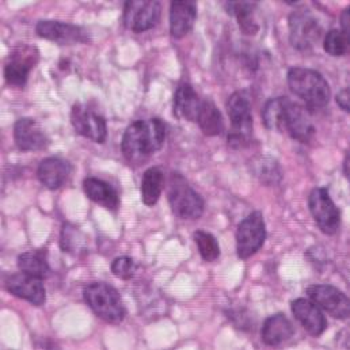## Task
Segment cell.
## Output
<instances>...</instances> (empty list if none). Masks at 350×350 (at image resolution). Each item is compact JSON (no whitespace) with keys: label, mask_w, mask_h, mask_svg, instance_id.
Wrapping results in <instances>:
<instances>
[{"label":"cell","mask_w":350,"mask_h":350,"mask_svg":"<svg viewBox=\"0 0 350 350\" xmlns=\"http://www.w3.org/2000/svg\"><path fill=\"white\" fill-rule=\"evenodd\" d=\"M167 128L161 118L137 120L132 122L121 142L124 158L131 165H143L158 152L166 140Z\"/></svg>","instance_id":"1"},{"label":"cell","mask_w":350,"mask_h":350,"mask_svg":"<svg viewBox=\"0 0 350 350\" xmlns=\"http://www.w3.org/2000/svg\"><path fill=\"white\" fill-rule=\"evenodd\" d=\"M291 91L304 100L306 107L312 113L326 107L332 98V90L327 81L315 70L293 67L286 75Z\"/></svg>","instance_id":"2"},{"label":"cell","mask_w":350,"mask_h":350,"mask_svg":"<svg viewBox=\"0 0 350 350\" xmlns=\"http://www.w3.org/2000/svg\"><path fill=\"white\" fill-rule=\"evenodd\" d=\"M83 297L91 311L107 323L120 325L126 317L121 295L106 282L88 284L83 289Z\"/></svg>","instance_id":"3"},{"label":"cell","mask_w":350,"mask_h":350,"mask_svg":"<svg viewBox=\"0 0 350 350\" xmlns=\"http://www.w3.org/2000/svg\"><path fill=\"white\" fill-rule=\"evenodd\" d=\"M227 111L231 120V129L227 136L228 146L234 150L246 148L253 139L252 102L246 92H234L227 100Z\"/></svg>","instance_id":"4"},{"label":"cell","mask_w":350,"mask_h":350,"mask_svg":"<svg viewBox=\"0 0 350 350\" xmlns=\"http://www.w3.org/2000/svg\"><path fill=\"white\" fill-rule=\"evenodd\" d=\"M167 198L173 213L182 220H197L204 213V198L190 186L187 179L179 173L170 175Z\"/></svg>","instance_id":"5"},{"label":"cell","mask_w":350,"mask_h":350,"mask_svg":"<svg viewBox=\"0 0 350 350\" xmlns=\"http://www.w3.org/2000/svg\"><path fill=\"white\" fill-rule=\"evenodd\" d=\"M280 132H286L293 140L300 143H310L317 133V128L312 121V113L306 106H301L286 98Z\"/></svg>","instance_id":"6"},{"label":"cell","mask_w":350,"mask_h":350,"mask_svg":"<svg viewBox=\"0 0 350 350\" xmlns=\"http://www.w3.org/2000/svg\"><path fill=\"white\" fill-rule=\"evenodd\" d=\"M310 212L319 227L326 235H334L341 227V212L330 197L327 187H317L308 197Z\"/></svg>","instance_id":"7"},{"label":"cell","mask_w":350,"mask_h":350,"mask_svg":"<svg viewBox=\"0 0 350 350\" xmlns=\"http://www.w3.org/2000/svg\"><path fill=\"white\" fill-rule=\"evenodd\" d=\"M266 241V224L262 212L254 211L241 221L237 230V254L247 260L261 250Z\"/></svg>","instance_id":"8"},{"label":"cell","mask_w":350,"mask_h":350,"mask_svg":"<svg viewBox=\"0 0 350 350\" xmlns=\"http://www.w3.org/2000/svg\"><path fill=\"white\" fill-rule=\"evenodd\" d=\"M322 37L319 21L308 10H296L289 15V40L297 51L314 48Z\"/></svg>","instance_id":"9"},{"label":"cell","mask_w":350,"mask_h":350,"mask_svg":"<svg viewBox=\"0 0 350 350\" xmlns=\"http://www.w3.org/2000/svg\"><path fill=\"white\" fill-rule=\"evenodd\" d=\"M162 12V4L152 0H128L124 4L122 23L135 33H143L154 29Z\"/></svg>","instance_id":"10"},{"label":"cell","mask_w":350,"mask_h":350,"mask_svg":"<svg viewBox=\"0 0 350 350\" xmlns=\"http://www.w3.org/2000/svg\"><path fill=\"white\" fill-rule=\"evenodd\" d=\"M71 124L78 135L103 144L107 139V125L102 114H99L88 103H75L71 110Z\"/></svg>","instance_id":"11"},{"label":"cell","mask_w":350,"mask_h":350,"mask_svg":"<svg viewBox=\"0 0 350 350\" xmlns=\"http://www.w3.org/2000/svg\"><path fill=\"white\" fill-rule=\"evenodd\" d=\"M310 300L321 310L336 319H348L350 315L349 297L338 288L329 284L311 285L307 288Z\"/></svg>","instance_id":"12"},{"label":"cell","mask_w":350,"mask_h":350,"mask_svg":"<svg viewBox=\"0 0 350 350\" xmlns=\"http://www.w3.org/2000/svg\"><path fill=\"white\" fill-rule=\"evenodd\" d=\"M37 60L38 51L34 46L21 45L15 48L4 66L5 82L12 88H23Z\"/></svg>","instance_id":"13"},{"label":"cell","mask_w":350,"mask_h":350,"mask_svg":"<svg viewBox=\"0 0 350 350\" xmlns=\"http://www.w3.org/2000/svg\"><path fill=\"white\" fill-rule=\"evenodd\" d=\"M36 33L41 38L59 45H77L90 41L88 33L83 27L62 21H40L36 25Z\"/></svg>","instance_id":"14"},{"label":"cell","mask_w":350,"mask_h":350,"mask_svg":"<svg viewBox=\"0 0 350 350\" xmlns=\"http://www.w3.org/2000/svg\"><path fill=\"white\" fill-rule=\"evenodd\" d=\"M4 286L11 295L23 299L33 306L40 307L46 301V291L42 280L22 271L7 275L4 278Z\"/></svg>","instance_id":"15"},{"label":"cell","mask_w":350,"mask_h":350,"mask_svg":"<svg viewBox=\"0 0 350 350\" xmlns=\"http://www.w3.org/2000/svg\"><path fill=\"white\" fill-rule=\"evenodd\" d=\"M14 140L16 147L25 152H34L45 150L49 144V140L41 128V125L30 118H19L14 125Z\"/></svg>","instance_id":"16"},{"label":"cell","mask_w":350,"mask_h":350,"mask_svg":"<svg viewBox=\"0 0 350 350\" xmlns=\"http://www.w3.org/2000/svg\"><path fill=\"white\" fill-rule=\"evenodd\" d=\"M292 314L304 330L314 337L322 336L327 330V319L321 308L307 299H296L291 304Z\"/></svg>","instance_id":"17"},{"label":"cell","mask_w":350,"mask_h":350,"mask_svg":"<svg viewBox=\"0 0 350 350\" xmlns=\"http://www.w3.org/2000/svg\"><path fill=\"white\" fill-rule=\"evenodd\" d=\"M197 19V3L193 0H175L170 5V33L174 38L189 34Z\"/></svg>","instance_id":"18"},{"label":"cell","mask_w":350,"mask_h":350,"mask_svg":"<svg viewBox=\"0 0 350 350\" xmlns=\"http://www.w3.org/2000/svg\"><path fill=\"white\" fill-rule=\"evenodd\" d=\"M71 172L72 167L68 161L59 157H51L40 163L37 169V176L45 187L56 190L67 182Z\"/></svg>","instance_id":"19"},{"label":"cell","mask_w":350,"mask_h":350,"mask_svg":"<svg viewBox=\"0 0 350 350\" xmlns=\"http://www.w3.org/2000/svg\"><path fill=\"white\" fill-rule=\"evenodd\" d=\"M200 107L201 99L191 85L182 83L176 88L173 102V110L176 118L196 122Z\"/></svg>","instance_id":"20"},{"label":"cell","mask_w":350,"mask_h":350,"mask_svg":"<svg viewBox=\"0 0 350 350\" xmlns=\"http://www.w3.org/2000/svg\"><path fill=\"white\" fill-rule=\"evenodd\" d=\"M85 193L95 204L116 212L120 206V196L117 190L103 179L88 176L83 182Z\"/></svg>","instance_id":"21"},{"label":"cell","mask_w":350,"mask_h":350,"mask_svg":"<svg viewBox=\"0 0 350 350\" xmlns=\"http://www.w3.org/2000/svg\"><path fill=\"white\" fill-rule=\"evenodd\" d=\"M293 334L295 327L284 314L271 315L263 322L261 338L267 347H278L292 338Z\"/></svg>","instance_id":"22"},{"label":"cell","mask_w":350,"mask_h":350,"mask_svg":"<svg viewBox=\"0 0 350 350\" xmlns=\"http://www.w3.org/2000/svg\"><path fill=\"white\" fill-rule=\"evenodd\" d=\"M196 122L198 124V126L204 132V135H206L209 137L220 136L226 129L221 111L217 109L215 102L211 99L201 100V107H200Z\"/></svg>","instance_id":"23"},{"label":"cell","mask_w":350,"mask_h":350,"mask_svg":"<svg viewBox=\"0 0 350 350\" xmlns=\"http://www.w3.org/2000/svg\"><path fill=\"white\" fill-rule=\"evenodd\" d=\"M228 14L235 15L241 30L247 36H256L260 31V23L256 16L257 3L252 1H230L226 3Z\"/></svg>","instance_id":"24"},{"label":"cell","mask_w":350,"mask_h":350,"mask_svg":"<svg viewBox=\"0 0 350 350\" xmlns=\"http://www.w3.org/2000/svg\"><path fill=\"white\" fill-rule=\"evenodd\" d=\"M165 187V173L159 167H151L144 172L142 178V201L147 206H154Z\"/></svg>","instance_id":"25"},{"label":"cell","mask_w":350,"mask_h":350,"mask_svg":"<svg viewBox=\"0 0 350 350\" xmlns=\"http://www.w3.org/2000/svg\"><path fill=\"white\" fill-rule=\"evenodd\" d=\"M18 267L22 273L37 277L46 278L51 273V266L48 263L46 253L44 250L26 252L18 257Z\"/></svg>","instance_id":"26"},{"label":"cell","mask_w":350,"mask_h":350,"mask_svg":"<svg viewBox=\"0 0 350 350\" xmlns=\"http://www.w3.org/2000/svg\"><path fill=\"white\" fill-rule=\"evenodd\" d=\"M193 237H194V242L197 245L198 253L205 262H213L220 257L219 242L212 234L198 230L194 232Z\"/></svg>","instance_id":"27"},{"label":"cell","mask_w":350,"mask_h":350,"mask_svg":"<svg viewBox=\"0 0 350 350\" xmlns=\"http://www.w3.org/2000/svg\"><path fill=\"white\" fill-rule=\"evenodd\" d=\"M285 100H286V96H277V98L269 99L265 103L262 110V121L265 126L269 131H278L280 132Z\"/></svg>","instance_id":"28"},{"label":"cell","mask_w":350,"mask_h":350,"mask_svg":"<svg viewBox=\"0 0 350 350\" xmlns=\"http://www.w3.org/2000/svg\"><path fill=\"white\" fill-rule=\"evenodd\" d=\"M256 176L265 185H277L282 179V172L280 165L271 158H261L254 163Z\"/></svg>","instance_id":"29"},{"label":"cell","mask_w":350,"mask_h":350,"mask_svg":"<svg viewBox=\"0 0 350 350\" xmlns=\"http://www.w3.org/2000/svg\"><path fill=\"white\" fill-rule=\"evenodd\" d=\"M325 51L333 57H341L347 55L349 49V37L338 29L330 30L323 40Z\"/></svg>","instance_id":"30"},{"label":"cell","mask_w":350,"mask_h":350,"mask_svg":"<svg viewBox=\"0 0 350 350\" xmlns=\"http://www.w3.org/2000/svg\"><path fill=\"white\" fill-rule=\"evenodd\" d=\"M82 237V234L71 224H64L63 231H62V249L66 253H74L78 250H82V243L79 242V238Z\"/></svg>","instance_id":"31"},{"label":"cell","mask_w":350,"mask_h":350,"mask_svg":"<svg viewBox=\"0 0 350 350\" xmlns=\"http://www.w3.org/2000/svg\"><path fill=\"white\" fill-rule=\"evenodd\" d=\"M137 270V263L131 257H118L111 262V271L121 280H131Z\"/></svg>","instance_id":"32"},{"label":"cell","mask_w":350,"mask_h":350,"mask_svg":"<svg viewBox=\"0 0 350 350\" xmlns=\"http://www.w3.org/2000/svg\"><path fill=\"white\" fill-rule=\"evenodd\" d=\"M349 98V88L341 90V91L338 92V95H337V103H338V106H340L344 111H347V113H349L350 111Z\"/></svg>","instance_id":"33"},{"label":"cell","mask_w":350,"mask_h":350,"mask_svg":"<svg viewBox=\"0 0 350 350\" xmlns=\"http://www.w3.org/2000/svg\"><path fill=\"white\" fill-rule=\"evenodd\" d=\"M350 8H345L341 15V31L349 37Z\"/></svg>","instance_id":"34"},{"label":"cell","mask_w":350,"mask_h":350,"mask_svg":"<svg viewBox=\"0 0 350 350\" xmlns=\"http://www.w3.org/2000/svg\"><path fill=\"white\" fill-rule=\"evenodd\" d=\"M349 163H350V155L349 152L347 154L345 157V161H344V174L347 178H349Z\"/></svg>","instance_id":"35"}]
</instances>
